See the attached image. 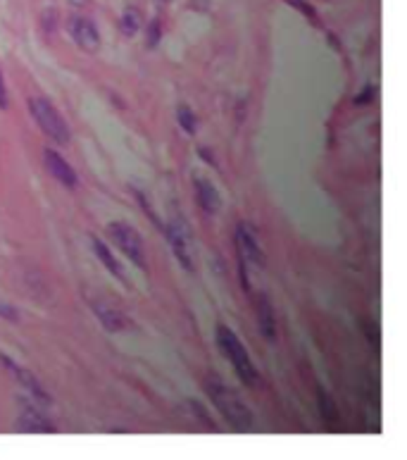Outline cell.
<instances>
[{
    "label": "cell",
    "mask_w": 407,
    "mask_h": 460,
    "mask_svg": "<svg viewBox=\"0 0 407 460\" xmlns=\"http://www.w3.org/2000/svg\"><path fill=\"white\" fill-rule=\"evenodd\" d=\"M258 319H260V332L269 343L276 341V322H274V310L269 306V298L258 296Z\"/></svg>",
    "instance_id": "cell-13"
},
{
    "label": "cell",
    "mask_w": 407,
    "mask_h": 460,
    "mask_svg": "<svg viewBox=\"0 0 407 460\" xmlns=\"http://www.w3.org/2000/svg\"><path fill=\"white\" fill-rule=\"evenodd\" d=\"M319 410H321V417L324 422H336L338 420V410H336V403L331 401V396L326 391L319 389Z\"/></svg>",
    "instance_id": "cell-16"
},
{
    "label": "cell",
    "mask_w": 407,
    "mask_h": 460,
    "mask_svg": "<svg viewBox=\"0 0 407 460\" xmlns=\"http://www.w3.org/2000/svg\"><path fill=\"white\" fill-rule=\"evenodd\" d=\"M177 119L186 134H195V114L190 112L188 105H179L177 108Z\"/></svg>",
    "instance_id": "cell-17"
},
{
    "label": "cell",
    "mask_w": 407,
    "mask_h": 460,
    "mask_svg": "<svg viewBox=\"0 0 407 460\" xmlns=\"http://www.w3.org/2000/svg\"><path fill=\"white\" fill-rule=\"evenodd\" d=\"M288 3L293 5V8H298L300 12L308 14V19H312V22H317V12H314L312 5H308V3H305V0H288Z\"/></svg>",
    "instance_id": "cell-18"
},
{
    "label": "cell",
    "mask_w": 407,
    "mask_h": 460,
    "mask_svg": "<svg viewBox=\"0 0 407 460\" xmlns=\"http://www.w3.org/2000/svg\"><path fill=\"white\" fill-rule=\"evenodd\" d=\"M0 317L10 319V322H17V319H19V315H17V310H14L12 306H8V303H3V301H0Z\"/></svg>",
    "instance_id": "cell-19"
},
{
    "label": "cell",
    "mask_w": 407,
    "mask_h": 460,
    "mask_svg": "<svg viewBox=\"0 0 407 460\" xmlns=\"http://www.w3.org/2000/svg\"><path fill=\"white\" fill-rule=\"evenodd\" d=\"M17 410H19V429H22V432H29V434H55L58 432V427L45 417L41 410H36L29 401H24V398L17 401Z\"/></svg>",
    "instance_id": "cell-6"
},
{
    "label": "cell",
    "mask_w": 407,
    "mask_h": 460,
    "mask_svg": "<svg viewBox=\"0 0 407 460\" xmlns=\"http://www.w3.org/2000/svg\"><path fill=\"white\" fill-rule=\"evenodd\" d=\"M205 391H208V396L212 398V403L217 406L222 417L231 427L236 429L253 427V413H250V408L245 406L229 387H224V384L219 382V377H210L208 382H205Z\"/></svg>",
    "instance_id": "cell-1"
},
{
    "label": "cell",
    "mask_w": 407,
    "mask_h": 460,
    "mask_svg": "<svg viewBox=\"0 0 407 460\" xmlns=\"http://www.w3.org/2000/svg\"><path fill=\"white\" fill-rule=\"evenodd\" d=\"M167 237H169V243H172V251L174 256L181 265H184L186 269H193V248H190V234H188V227H186V222L181 217H172L169 219V227H167Z\"/></svg>",
    "instance_id": "cell-5"
},
{
    "label": "cell",
    "mask_w": 407,
    "mask_h": 460,
    "mask_svg": "<svg viewBox=\"0 0 407 460\" xmlns=\"http://www.w3.org/2000/svg\"><path fill=\"white\" fill-rule=\"evenodd\" d=\"M29 108H32L34 119L45 132V136H50L55 143H69V127L53 103L45 98H32Z\"/></svg>",
    "instance_id": "cell-3"
},
{
    "label": "cell",
    "mask_w": 407,
    "mask_h": 460,
    "mask_svg": "<svg viewBox=\"0 0 407 460\" xmlns=\"http://www.w3.org/2000/svg\"><path fill=\"white\" fill-rule=\"evenodd\" d=\"M160 3H172V0H160Z\"/></svg>",
    "instance_id": "cell-25"
},
{
    "label": "cell",
    "mask_w": 407,
    "mask_h": 460,
    "mask_svg": "<svg viewBox=\"0 0 407 460\" xmlns=\"http://www.w3.org/2000/svg\"><path fill=\"white\" fill-rule=\"evenodd\" d=\"M74 5H86V0H72Z\"/></svg>",
    "instance_id": "cell-24"
},
{
    "label": "cell",
    "mask_w": 407,
    "mask_h": 460,
    "mask_svg": "<svg viewBox=\"0 0 407 460\" xmlns=\"http://www.w3.org/2000/svg\"><path fill=\"white\" fill-rule=\"evenodd\" d=\"M93 248H95V253H98V258L103 260V265H105V267H108L110 272H112L117 279H122V282H127V274H124L122 265L117 263V258L112 256V251H110V248L105 246V243L100 241L98 237H93Z\"/></svg>",
    "instance_id": "cell-14"
},
{
    "label": "cell",
    "mask_w": 407,
    "mask_h": 460,
    "mask_svg": "<svg viewBox=\"0 0 407 460\" xmlns=\"http://www.w3.org/2000/svg\"><path fill=\"white\" fill-rule=\"evenodd\" d=\"M195 198H198L200 208L208 215L219 213V208H222V198H219L217 189H214L208 179H195Z\"/></svg>",
    "instance_id": "cell-11"
},
{
    "label": "cell",
    "mask_w": 407,
    "mask_h": 460,
    "mask_svg": "<svg viewBox=\"0 0 407 460\" xmlns=\"http://www.w3.org/2000/svg\"><path fill=\"white\" fill-rule=\"evenodd\" d=\"M217 343H219V348L224 351V356L229 358V363L234 365L236 374L243 379V384H248V387H258L260 377H258V370H255L253 363H250L248 351H245V346L238 341V337H236L229 327H224V324H219L217 327Z\"/></svg>",
    "instance_id": "cell-2"
},
{
    "label": "cell",
    "mask_w": 407,
    "mask_h": 460,
    "mask_svg": "<svg viewBox=\"0 0 407 460\" xmlns=\"http://www.w3.org/2000/svg\"><path fill=\"white\" fill-rule=\"evenodd\" d=\"M374 93H376L374 86H367L365 91H362V96H358L355 101H358V103H367V101H371V98H374Z\"/></svg>",
    "instance_id": "cell-22"
},
{
    "label": "cell",
    "mask_w": 407,
    "mask_h": 460,
    "mask_svg": "<svg viewBox=\"0 0 407 460\" xmlns=\"http://www.w3.org/2000/svg\"><path fill=\"white\" fill-rule=\"evenodd\" d=\"M0 363H3V367H8L10 372H12L14 377H17V382L22 384V387L27 389V391L32 394V396L36 398V401H41V403H50L48 391H45V389L41 387V384H38V379L34 377V374L29 372V370L19 367V365L14 363L12 358H8V356H5V353H0Z\"/></svg>",
    "instance_id": "cell-7"
},
{
    "label": "cell",
    "mask_w": 407,
    "mask_h": 460,
    "mask_svg": "<svg viewBox=\"0 0 407 460\" xmlns=\"http://www.w3.org/2000/svg\"><path fill=\"white\" fill-rule=\"evenodd\" d=\"M43 162H45V167H48V172L53 174V177L58 179L60 184H64L67 189L77 186V174H74L72 165H69L58 151H53V148H45V151H43Z\"/></svg>",
    "instance_id": "cell-9"
},
{
    "label": "cell",
    "mask_w": 407,
    "mask_h": 460,
    "mask_svg": "<svg viewBox=\"0 0 407 460\" xmlns=\"http://www.w3.org/2000/svg\"><path fill=\"white\" fill-rule=\"evenodd\" d=\"M0 108H8V93H5L3 79H0Z\"/></svg>",
    "instance_id": "cell-23"
},
{
    "label": "cell",
    "mask_w": 407,
    "mask_h": 460,
    "mask_svg": "<svg viewBox=\"0 0 407 460\" xmlns=\"http://www.w3.org/2000/svg\"><path fill=\"white\" fill-rule=\"evenodd\" d=\"M108 229H110V237H112L114 243L122 248L124 256L132 260L134 265H138V267H145L143 241H140L138 232H136L134 227H129V224H124V222H112Z\"/></svg>",
    "instance_id": "cell-4"
},
{
    "label": "cell",
    "mask_w": 407,
    "mask_h": 460,
    "mask_svg": "<svg viewBox=\"0 0 407 460\" xmlns=\"http://www.w3.org/2000/svg\"><path fill=\"white\" fill-rule=\"evenodd\" d=\"M190 408H193V410H195V415H200V420H203V422H205V424H208V427H210V429H214V424H212V422H210V417H208V415H205V410H203V408H200V406H198V403H190Z\"/></svg>",
    "instance_id": "cell-21"
},
{
    "label": "cell",
    "mask_w": 407,
    "mask_h": 460,
    "mask_svg": "<svg viewBox=\"0 0 407 460\" xmlns=\"http://www.w3.org/2000/svg\"><path fill=\"white\" fill-rule=\"evenodd\" d=\"M69 32H72L74 41H77L79 48H84V51L88 53H95L100 46V34L98 29H95V24L90 22L86 17H74L72 19V27H69Z\"/></svg>",
    "instance_id": "cell-10"
},
{
    "label": "cell",
    "mask_w": 407,
    "mask_h": 460,
    "mask_svg": "<svg viewBox=\"0 0 407 460\" xmlns=\"http://www.w3.org/2000/svg\"><path fill=\"white\" fill-rule=\"evenodd\" d=\"M93 310H95V315H98L100 324H103L105 329H110V332H124V329L132 327L129 317L119 313V310H114L110 306H100V303H93Z\"/></svg>",
    "instance_id": "cell-12"
},
{
    "label": "cell",
    "mask_w": 407,
    "mask_h": 460,
    "mask_svg": "<svg viewBox=\"0 0 407 460\" xmlns=\"http://www.w3.org/2000/svg\"><path fill=\"white\" fill-rule=\"evenodd\" d=\"M160 41V22H153L148 29V46H155Z\"/></svg>",
    "instance_id": "cell-20"
},
{
    "label": "cell",
    "mask_w": 407,
    "mask_h": 460,
    "mask_svg": "<svg viewBox=\"0 0 407 460\" xmlns=\"http://www.w3.org/2000/svg\"><path fill=\"white\" fill-rule=\"evenodd\" d=\"M236 246H238V253L243 263H253L255 267H262L264 263L262 251H260L258 237H255L248 224H241V227L236 229Z\"/></svg>",
    "instance_id": "cell-8"
},
{
    "label": "cell",
    "mask_w": 407,
    "mask_h": 460,
    "mask_svg": "<svg viewBox=\"0 0 407 460\" xmlns=\"http://www.w3.org/2000/svg\"><path fill=\"white\" fill-rule=\"evenodd\" d=\"M140 29V12L136 8H127V12L122 14V32L127 36H134Z\"/></svg>",
    "instance_id": "cell-15"
}]
</instances>
